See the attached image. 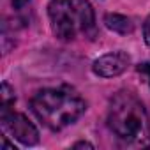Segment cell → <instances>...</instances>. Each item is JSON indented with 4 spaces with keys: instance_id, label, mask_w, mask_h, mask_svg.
I'll use <instances>...</instances> for the list:
<instances>
[{
    "instance_id": "1",
    "label": "cell",
    "mask_w": 150,
    "mask_h": 150,
    "mask_svg": "<svg viewBox=\"0 0 150 150\" xmlns=\"http://www.w3.org/2000/svg\"><path fill=\"white\" fill-rule=\"evenodd\" d=\"M108 127L124 145H150V117L141 101L127 90H120L110 99Z\"/></svg>"
},
{
    "instance_id": "2",
    "label": "cell",
    "mask_w": 150,
    "mask_h": 150,
    "mask_svg": "<svg viewBox=\"0 0 150 150\" xmlns=\"http://www.w3.org/2000/svg\"><path fill=\"white\" fill-rule=\"evenodd\" d=\"M30 108L48 129L62 131L87 111V103L74 88L64 85L39 90L32 97Z\"/></svg>"
},
{
    "instance_id": "3",
    "label": "cell",
    "mask_w": 150,
    "mask_h": 150,
    "mask_svg": "<svg viewBox=\"0 0 150 150\" xmlns=\"http://www.w3.org/2000/svg\"><path fill=\"white\" fill-rule=\"evenodd\" d=\"M48 16L53 34L62 41L90 37L96 32V16L88 0H51Z\"/></svg>"
},
{
    "instance_id": "4",
    "label": "cell",
    "mask_w": 150,
    "mask_h": 150,
    "mask_svg": "<svg viewBox=\"0 0 150 150\" xmlns=\"http://www.w3.org/2000/svg\"><path fill=\"white\" fill-rule=\"evenodd\" d=\"M0 120H2V129L11 134L13 138H16L20 143L32 146L35 143H39V131L37 127L23 115V113H14L11 111H2L0 115Z\"/></svg>"
},
{
    "instance_id": "5",
    "label": "cell",
    "mask_w": 150,
    "mask_h": 150,
    "mask_svg": "<svg viewBox=\"0 0 150 150\" xmlns=\"http://www.w3.org/2000/svg\"><path fill=\"white\" fill-rule=\"evenodd\" d=\"M129 64H131V57L125 51H113L99 57L94 62L92 69L101 78H115L127 69Z\"/></svg>"
},
{
    "instance_id": "6",
    "label": "cell",
    "mask_w": 150,
    "mask_h": 150,
    "mask_svg": "<svg viewBox=\"0 0 150 150\" xmlns=\"http://www.w3.org/2000/svg\"><path fill=\"white\" fill-rule=\"evenodd\" d=\"M104 25H106L110 30H113V32H117V34H122V35L131 34L132 28H134L132 21H131L127 16H124V14H115V13L104 16Z\"/></svg>"
},
{
    "instance_id": "7",
    "label": "cell",
    "mask_w": 150,
    "mask_h": 150,
    "mask_svg": "<svg viewBox=\"0 0 150 150\" xmlns=\"http://www.w3.org/2000/svg\"><path fill=\"white\" fill-rule=\"evenodd\" d=\"M14 101H16L14 90L7 83H2V111H11V106L14 104Z\"/></svg>"
},
{
    "instance_id": "8",
    "label": "cell",
    "mask_w": 150,
    "mask_h": 150,
    "mask_svg": "<svg viewBox=\"0 0 150 150\" xmlns=\"http://www.w3.org/2000/svg\"><path fill=\"white\" fill-rule=\"evenodd\" d=\"M136 71L145 78V81H146L148 87H150V62H143V64H139V65L136 67Z\"/></svg>"
},
{
    "instance_id": "9",
    "label": "cell",
    "mask_w": 150,
    "mask_h": 150,
    "mask_svg": "<svg viewBox=\"0 0 150 150\" xmlns=\"http://www.w3.org/2000/svg\"><path fill=\"white\" fill-rule=\"evenodd\" d=\"M13 6H14V9L18 13H21V11H25L30 6V0H13Z\"/></svg>"
},
{
    "instance_id": "10",
    "label": "cell",
    "mask_w": 150,
    "mask_h": 150,
    "mask_svg": "<svg viewBox=\"0 0 150 150\" xmlns=\"http://www.w3.org/2000/svg\"><path fill=\"white\" fill-rule=\"evenodd\" d=\"M143 39L150 46V18H146V21L143 23Z\"/></svg>"
},
{
    "instance_id": "11",
    "label": "cell",
    "mask_w": 150,
    "mask_h": 150,
    "mask_svg": "<svg viewBox=\"0 0 150 150\" xmlns=\"http://www.w3.org/2000/svg\"><path fill=\"white\" fill-rule=\"evenodd\" d=\"M74 148H94V145H90L87 141H80V143H74Z\"/></svg>"
}]
</instances>
